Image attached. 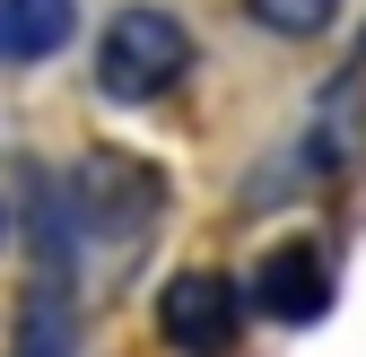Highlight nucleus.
Masks as SVG:
<instances>
[{
	"instance_id": "obj_1",
	"label": "nucleus",
	"mask_w": 366,
	"mask_h": 357,
	"mask_svg": "<svg viewBox=\"0 0 366 357\" xmlns=\"http://www.w3.org/2000/svg\"><path fill=\"white\" fill-rule=\"evenodd\" d=\"M192 79V26H183L174 9H157V0H140V9H122L97 44V87L114 105H149L166 96V87Z\"/></svg>"
},
{
	"instance_id": "obj_6",
	"label": "nucleus",
	"mask_w": 366,
	"mask_h": 357,
	"mask_svg": "<svg viewBox=\"0 0 366 357\" xmlns=\"http://www.w3.org/2000/svg\"><path fill=\"white\" fill-rule=\"evenodd\" d=\"M244 18H253L262 35H288V44H305V35H323V26L340 18V0H244Z\"/></svg>"
},
{
	"instance_id": "obj_8",
	"label": "nucleus",
	"mask_w": 366,
	"mask_h": 357,
	"mask_svg": "<svg viewBox=\"0 0 366 357\" xmlns=\"http://www.w3.org/2000/svg\"><path fill=\"white\" fill-rule=\"evenodd\" d=\"M0 227H9V218H0Z\"/></svg>"
},
{
	"instance_id": "obj_2",
	"label": "nucleus",
	"mask_w": 366,
	"mask_h": 357,
	"mask_svg": "<svg viewBox=\"0 0 366 357\" xmlns=\"http://www.w3.org/2000/svg\"><path fill=\"white\" fill-rule=\"evenodd\" d=\"M157 209H166V183H157V166L122 157V149H97V157H79V174H70V218H87L97 236H140Z\"/></svg>"
},
{
	"instance_id": "obj_4",
	"label": "nucleus",
	"mask_w": 366,
	"mask_h": 357,
	"mask_svg": "<svg viewBox=\"0 0 366 357\" xmlns=\"http://www.w3.org/2000/svg\"><path fill=\"white\" fill-rule=\"evenodd\" d=\"M253 305L270 323H323V305H332V253L305 244V236L270 244L262 271H253Z\"/></svg>"
},
{
	"instance_id": "obj_3",
	"label": "nucleus",
	"mask_w": 366,
	"mask_h": 357,
	"mask_svg": "<svg viewBox=\"0 0 366 357\" xmlns=\"http://www.w3.org/2000/svg\"><path fill=\"white\" fill-rule=\"evenodd\" d=\"M236 314H244V288L218 279V271H183V279L157 296V331H166V348H192V357H209V348L236 340Z\"/></svg>"
},
{
	"instance_id": "obj_7",
	"label": "nucleus",
	"mask_w": 366,
	"mask_h": 357,
	"mask_svg": "<svg viewBox=\"0 0 366 357\" xmlns=\"http://www.w3.org/2000/svg\"><path fill=\"white\" fill-rule=\"evenodd\" d=\"M26 357H61V288L26 296Z\"/></svg>"
},
{
	"instance_id": "obj_5",
	"label": "nucleus",
	"mask_w": 366,
	"mask_h": 357,
	"mask_svg": "<svg viewBox=\"0 0 366 357\" xmlns=\"http://www.w3.org/2000/svg\"><path fill=\"white\" fill-rule=\"evenodd\" d=\"M79 35V0H0V61H53Z\"/></svg>"
}]
</instances>
